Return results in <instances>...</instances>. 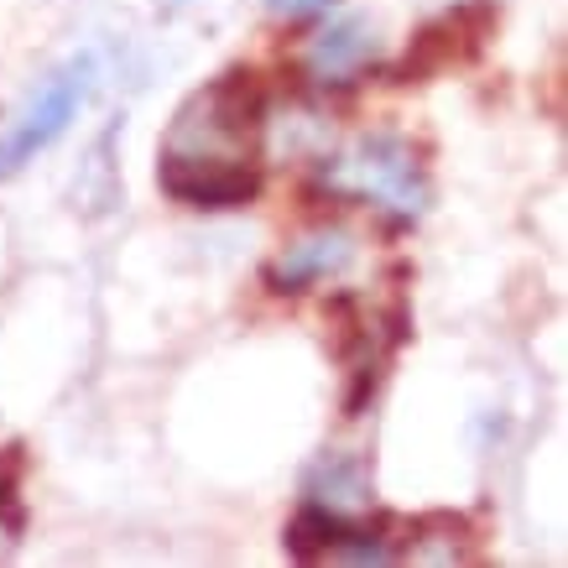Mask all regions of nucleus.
Masks as SVG:
<instances>
[{
	"mask_svg": "<svg viewBox=\"0 0 568 568\" xmlns=\"http://www.w3.org/2000/svg\"><path fill=\"white\" fill-rule=\"evenodd\" d=\"M402 552L417 558V564H475L480 558V537H475V521L459 517V511H423V517L402 521Z\"/></svg>",
	"mask_w": 568,
	"mask_h": 568,
	"instance_id": "nucleus-8",
	"label": "nucleus"
},
{
	"mask_svg": "<svg viewBox=\"0 0 568 568\" xmlns=\"http://www.w3.org/2000/svg\"><path fill=\"white\" fill-rule=\"evenodd\" d=\"M308 500L328 506V511H339V517H355L371 506V475H365L361 459H349V454H328L318 459L308 475Z\"/></svg>",
	"mask_w": 568,
	"mask_h": 568,
	"instance_id": "nucleus-9",
	"label": "nucleus"
},
{
	"mask_svg": "<svg viewBox=\"0 0 568 568\" xmlns=\"http://www.w3.org/2000/svg\"><path fill=\"white\" fill-rule=\"evenodd\" d=\"M324 324L334 328V349H339V355H361V349H371V339H376V328H371V318H365V308H361V297L355 293L328 297Z\"/></svg>",
	"mask_w": 568,
	"mask_h": 568,
	"instance_id": "nucleus-11",
	"label": "nucleus"
},
{
	"mask_svg": "<svg viewBox=\"0 0 568 568\" xmlns=\"http://www.w3.org/2000/svg\"><path fill=\"white\" fill-rule=\"evenodd\" d=\"M355 261V241H349L345 230H313V235H303V241L282 245L272 261H266V287L272 293H313L318 282H328V276H339Z\"/></svg>",
	"mask_w": 568,
	"mask_h": 568,
	"instance_id": "nucleus-6",
	"label": "nucleus"
},
{
	"mask_svg": "<svg viewBox=\"0 0 568 568\" xmlns=\"http://www.w3.org/2000/svg\"><path fill=\"white\" fill-rule=\"evenodd\" d=\"M376 63V27L361 17L328 21L308 48V73L318 84H355Z\"/></svg>",
	"mask_w": 568,
	"mask_h": 568,
	"instance_id": "nucleus-7",
	"label": "nucleus"
},
{
	"mask_svg": "<svg viewBox=\"0 0 568 568\" xmlns=\"http://www.w3.org/2000/svg\"><path fill=\"white\" fill-rule=\"evenodd\" d=\"M21 475H27V448H0V532H27V506H21Z\"/></svg>",
	"mask_w": 568,
	"mask_h": 568,
	"instance_id": "nucleus-12",
	"label": "nucleus"
},
{
	"mask_svg": "<svg viewBox=\"0 0 568 568\" xmlns=\"http://www.w3.org/2000/svg\"><path fill=\"white\" fill-rule=\"evenodd\" d=\"M156 183L168 199L189 209H251L266 189V173L245 156H183L162 152Z\"/></svg>",
	"mask_w": 568,
	"mask_h": 568,
	"instance_id": "nucleus-5",
	"label": "nucleus"
},
{
	"mask_svg": "<svg viewBox=\"0 0 568 568\" xmlns=\"http://www.w3.org/2000/svg\"><path fill=\"white\" fill-rule=\"evenodd\" d=\"M496 6L490 0H459L454 11L433 17L428 27H417L407 52L386 69V84H428L433 73L465 69L485 52V42L496 37Z\"/></svg>",
	"mask_w": 568,
	"mask_h": 568,
	"instance_id": "nucleus-4",
	"label": "nucleus"
},
{
	"mask_svg": "<svg viewBox=\"0 0 568 568\" xmlns=\"http://www.w3.org/2000/svg\"><path fill=\"white\" fill-rule=\"evenodd\" d=\"M266 131V84L251 69H230L178 110L168 146L183 156H245Z\"/></svg>",
	"mask_w": 568,
	"mask_h": 568,
	"instance_id": "nucleus-2",
	"label": "nucleus"
},
{
	"mask_svg": "<svg viewBox=\"0 0 568 568\" xmlns=\"http://www.w3.org/2000/svg\"><path fill=\"white\" fill-rule=\"evenodd\" d=\"M345 532H349V517L328 511L318 500H303V511H297V517L287 521V532H282V548H287L293 564H318V558L334 552V542Z\"/></svg>",
	"mask_w": 568,
	"mask_h": 568,
	"instance_id": "nucleus-10",
	"label": "nucleus"
},
{
	"mask_svg": "<svg viewBox=\"0 0 568 568\" xmlns=\"http://www.w3.org/2000/svg\"><path fill=\"white\" fill-rule=\"evenodd\" d=\"M376 386H381L376 361L355 365V386H349V396H345V417H365V407H371V396H376Z\"/></svg>",
	"mask_w": 568,
	"mask_h": 568,
	"instance_id": "nucleus-13",
	"label": "nucleus"
},
{
	"mask_svg": "<svg viewBox=\"0 0 568 568\" xmlns=\"http://www.w3.org/2000/svg\"><path fill=\"white\" fill-rule=\"evenodd\" d=\"M328 0H266V11H272L276 21H308V17H318Z\"/></svg>",
	"mask_w": 568,
	"mask_h": 568,
	"instance_id": "nucleus-14",
	"label": "nucleus"
},
{
	"mask_svg": "<svg viewBox=\"0 0 568 568\" xmlns=\"http://www.w3.org/2000/svg\"><path fill=\"white\" fill-rule=\"evenodd\" d=\"M89 84H94V58H89V52L73 58V63H63L52 79H42V89H37L32 100L6 121V131H0V178L21 173L37 152H48L52 141L69 131V121L79 115V104L89 100Z\"/></svg>",
	"mask_w": 568,
	"mask_h": 568,
	"instance_id": "nucleus-3",
	"label": "nucleus"
},
{
	"mask_svg": "<svg viewBox=\"0 0 568 568\" xmlns=\"http://www.w3.org/2000/svg\"><path fill=\"white\" fill-rule=\"evenodd\" d=\"M324 189L334 199H371L396 230L423 220L433 199L417 152L392 131H371L345 156H334V168H324Z\"/></svg>",
	"mask_w": 568,
	"mask_h": 568,
	"instance_id": "nucleus-1",
	"label": "nucleus"
}]
</instances>
